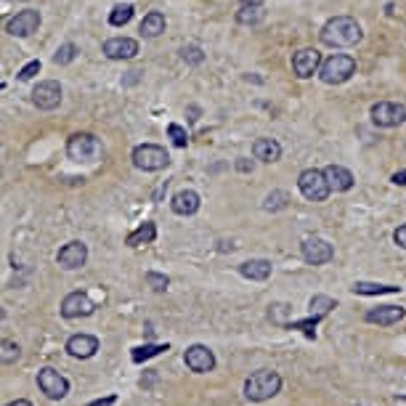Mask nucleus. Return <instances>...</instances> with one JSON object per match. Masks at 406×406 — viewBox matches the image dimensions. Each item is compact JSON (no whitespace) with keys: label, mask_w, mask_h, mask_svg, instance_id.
I'll return each mask as SVG.
<instances>
[{"label":"nucleus","mask_w":406,"mask_h":406,"mask_svg":"<svg viewBox=\"0 0 406 406\" xmlns=\"http://www.w3.org/2000/svg\"><path fill=\"white\" fill-rule=\"evenodd\" d=\"M319 37L327 48H351V46L361 43L364 32H361V24L354 17H332L322 27Z\"/></svg>","instance_id":"nucleus-1"},{"label":"nucleus","mask_w":406,"mask_h":406,"mask_svg":"<svg viewBox=\"0 0 406 406\" xmlns=\"http://www.w3.org/2000/svg\"><path fill=\"white\" fill-rule=\"evenodd\" d=\"M279 390H282V377L276 372H271V369H260V372L250 374V377L244 380V396H247L250 401H255V404L269 401V398H273Z\"/></svg>","instance_id":"nucleus-2"},{"label":"nucleus","mask_w":406,"mask_h":406,"mask_svg":"<svg viewBox=\"0 0 406 406\" xmlns=\"http://www.w3.org/2000/svg\"><path fill=\"white\" fill-rule=\"evenodd\" d=\"M354 75H356V59L348 56V53H332L329 59H324L322 69H319V77L327 85L348 83Z\"/></svg>","instance_id":"nucleus-3"},{"label":"nucleus","mask_w":406,"mask_h":406,"mask_svg":"<svg viewBox=\"0 0 406 406\" xmlns=\"http://www.w3.org/2000/svg\"><path fill=\"white\" fill-rule=\"evenodd\" d=\"M298 188H300V194H303L308 202H324V200L332 194V186H329V181H327V173L316 168H308L300 173Z\"/></svg>","instance_id":"nucleus-4"},{"label":"nucleus","mask_w":406,"mask_h":406,"mask_svg":"<svg viewBox=\"0 0 406 406\" xmlns=\"http://www.w3.org/2000/svg\"><path fill=\"white\" fill-rule=\"evenodd\" d=\"M67 154L75 162H96L102 157V144L93 133H75L67 141Z\"/></svg>","instance_id":"nucleus-5"},{"label":"nucleus","mask_w":406,"mask_h":406,"mask_svg":"<svg viewBox=\"0 0 406 406\" xmlns=\"http://www.w3.org/2000/svg\"><path fill=\"white\" fill-rule=\"evenodd\" d=\"M133 165L144 173H157L170 165V154L157 144H141L133 149Z\"/></svg>","instance_id":"nucleus-6"},{"label":"nucleus","mask_w":406,"mask_h":406,"mask_svg":"<svg viewBox=\"0 0 406 406\" xmlns=\"http://www.w3.org/2000/svg\"><path fill=\"white\" fill-rule=\"evenodd\" d=\"M369 115L377 128H398L406 122V106L396 102H377Z\"/></svg>","instance_id":"nucleus-7"},{"label":"nucleus","mask_w":406,"mask_h":406,"mask_svg":"<svg viewBox=\"0 0 406 406\" xmlns=\"http://www.w3.org/2000/svg\"><path fill=\"white\" fill-rule=\"evenodd\" d=\"M37 388L43 390L51 401H61L69 393V380L56 369H51V367H46V369L37 372Z\"/></svg>","instance_id":"nucleus-8"},{"label":"nucleus","mask_w":406,"mask_h":406,"mask_svg":"<svg viewBox=\"0 0 406 406\" xmlns=\"http://www.w3.org/2000/svg\"><path fill=\"white\" fill-rule=\"evenodd\" d=\"M300 253H303L305 263H311V266H324V263H329L335 258L332 244L322 237H308L303 242V247H300Z\"/></svg>","instance_id":"nucleus-9"},{"label":"nucleus","mask_w":406,"mask_h":406,"mask_svg":"<svg viewBox=\"0 0 406 406\" xmlns=\"http://www.w3.org/2000/svg\"><path fill=\"white\" fill-rule=\"evenodd\" d=\"M37 27H40V11L27 8V11H19L14 19H8L6 32L11 37H30V35L37 32Z\"/></svg>","instance_id":"nucleus-10"},{"label":"nucleus","mask_w":406,"mask_h":406,"mask_svg":"<svg viewBox=\"0 0 406 406\" xmlns=\"http://www.w3.org/2000/svg\"><path fill=\"white\" fill-rule=\"evenodd\" d=\"M32 104L43 112H51L61 104V85L56 80H43V83L35 85L32 90Z\"/></svg>","instance_id":"nucleus-11"},{"label":"nucleus","mask_w":406,"mask_h":406,"mask_svg":"<svg viewBox=\"0 0 406 406\" xmlns=\"http://www.w3.org/2000/svg\"><path fill=\"white\" fill-rule=\"evenodd\" d=\"M319 69H322V53L316 51V48H300V51L292 56V72L300 80L313 77Z\"/></svg>","instance_id":"nucleus-12"},{"label":"nucleus","mask_w":406,"mask_h":406,"mask_svg":"<svg viewBox=\"0 0 406 406\" xmlns=\"http://www.w3.org/2000/svg\"><path fill=\"white\" fill-rule=\"evenodd\" d=\"M184 361H186L188 369L197 372V374L213 372V369H215V356H213V351H210L207 345H202V342H197V345L186 348Z\"/></svg>","instance_id":"nucleus-13"},{"label":"nucleus","mask_w":406,"mask_h":406,"mask_svg":"<svg viewBox=\"0 0 406 406\" xmlns=\"http://www.w3.org/2000/svg\"><path fill=\"white\" fill-rule=\"evenodd\" d=\"M96 311L93 300L85 292H69L61 303V316L64 319H80V316H90Z\"/></svg>","instance_id":"nucleus-14"},{"label":"nucleus","mask_w":406,"mask_h":406,"mask_svg":"<svg viewBox=\"0 0 406 406\" xmlns=\"http://www.w3.org/2000/svg\"><path fill=\"white\" fill-rule=\"evenodd\" d=\"M104 56L112 61H128L138 56V40L133 37H112L104 43Z\"/></svg>","instance_id":"nucleus-15"},{"label":"nucleus","mask_w":406,"mask_h":406,"mask_svg":"<svg viewBox=\"0 0 406 406\" xmlns=\"http://www.w3.org/2000/svg\"><path fill=\"white\" fill-rule=\"evenodd\" d=\"M56 260H59L61 269H67V271L83 269L85 260H88V247H85L83 242H67V244L59 250Z\"/></svg>","instance_id":"nucleus-16"},{"label":"nucleus","mask_w":406,"mask_h":406,"mask_svg":"<svg viewBox=\"0 0 406 406\" xmlns=\"http://www.w3.org/2000/svg\"><path fill=\"white\" fill-rule=\"evenodd\" d=\"M200 204H202V200H200V194L194 188H181L170 200V207H173L175 215H194L200 210Z\"/></svg>","instance_id":"nucleus-17"},{"label":"nucleus","mask_w":406,"mask_h":406,"mask_svg":"<svg viewBox=\"0 0 406 406\" xmlns=\"http://www.w3.org/2000/svg\"><path fill=\"white\" fill-rule=\"evenodd\" d=\"M406 316V308L401 305H383V308H372V311H367V322L369 324H380V327H393V324L404 322Z\"/></svg>","instance_id":"nucleus-18"},{"label":"nucleus","mask_w":406,"mask_h":406,"mask_svg":"<svg viewBox=\"0 0 406 406\" xmlns=\"http://www.w3.org/2000/svg\"><path fill=\"white\" fill-rule=\"evenodd\" d=\"M99 351V338L93 335H72L67 340V354L72 358H90Z\"/></svg>","instance_id":"nucleus-19"},{"label":"nucleus","mask_w":406,"mask_h":406,"mask_svg":"<svg viewBox=\"0 0 406 406\" xmlns=\"http://www.w3.org/2000/svg\"><path fill=\"white\" fill-rule=\"evenodd\" d=\"M324 173H327V181H329L332 191H351L354 188V173L348 168L329 165V168H324Z\"/></svg>","instance_id":"nucleus-20"},{"label":"nucleus","mask_w":406,"mask_h":406,"mask_svg":"<svg viewBox=\"0 0 406 406\" xmlns=\"http://www.w3.org/2000/svg\"><path fill=\"white\" fill-rule=\"evenodd\" d=\"M253 154L260 162H276L282 157V144L276 138H258L253 144Z\"/></svg>","instance_id":"nucleus-21"},{"label":"nucleus","mask_w":406,"mask_h":406,"mask_svg":"<svg viewBox=\"0 0 406 406\" xmlns=\"http://www.w3.org/2000/svg\"><path fill=\"white\" fill-rule=\"evenodd\" d=\"M239 273L244 279H253V282H266L271 276V260H263V258H255V260H247L239 266Z\"/></svg>","instance_id":"nucleus-22"},{"label":"nucleus","mask_w":406,"mask_h":406,"mask_svg":"<svg viewBox=\"0 0 406 406\" xmlns=\"http://www.w3.org/2000/svg\"><path fill=\"white\" fill-rule=\"evenodd\" d=\"M165 14H160V11H152V14H146L144 21H141V35L144 37H160V35L165 32Z\"/></svg>","instance_id":"nucleus-23"},{"label":"nucleus","mask_w":406,"mask_h":406,"mask_svg":"<svg viewBox=\"0 0 406 406\" xmlns=\"http://www.w3.org/2000/svg\"><path fill=\"white\" fill-rule=\"evenodd\" d=\"M351 289H354V295H396V292H401V287H396V284H372V282H356Z\"/></svg>","instance_id":"nucleus-24"},{"label":"nucleus","mask_w":406,"mask_h":406,"mask_svg":"<svg viewBox=\"0 0 406 406\" xmlns=\"http://www.w3.org/2000/svg\"><path fill=\"white\" fill-rule=\"evenodd\" d=\"M154 239H157V226L154 223H141L133 234H128V244L138 247V244H149Z\"/></svg>","instance_id":"nucleus-25"},{"label":"nucleus","mask_w":406,"mask_h":406,"mask_svg":"<svg viewBox=\"0 0 406 406\" xmlns=\"http://www.w3.org/2000/svg\"><path fill=\"white\" fill-rule=\"evenodd\" d=\"M266 19V11H263V6H239L237 11V21L239 24H260Z\"/></svg>","instance_id":"nucleus-26"},{"label":"nucleus","mask_w":406,"mask_h":406,"mask_svg":"<svg viewBox=\"0 0 406 406\" xmlns=\"http://www.w3.org/2000/svg\"><path fill=\"white\" fill-rule=\"evenodd\" d=\"M130 19H133V6L130 3H119V6L112 8V14H109V24L112 27H125Z\"/></svg>","instance_id":"nucleus-27"},{"label":"nucleus","mask_w":406,"mask_h":406,"mask_svg":"<svg viewBox=\"0 0 406 406\" xmlns=\"http://www.w3.org/2000/svg\"><path fill=\"white\" fill-rule=\"evenodd\" d=\"M308 308H311V316H319V319H322V316H327L332 308H338V303H335L332 298H327V295H316V298H311V305H308Z\"/></svg>","instance_id":"nucleus-28"},{"label":"nucleus","mask_w":406,"mask_h":406,"mask_svg":"<svg viewBox=\"0 0 406 406\" xmlns=\"http://www.w3.org/2000/svg\"><path fill=\"white\" fill-rule=\"evenodd\" d=\"M77 46L75 43H64L59 51L53 53V64H59V67H64V64H72L75 59H77Z\"/></svg>","instance_id":"nucleus-29"},{"label":"nucleus","mask_w":406,"mask_h":406,"mask_svg":"<svg viewBox=\"0 0 406 406\" xmlns=\"http://www.w3.org/2000/svg\"><path fill=\"white\" fill-rule=\"evenodd\" d=\"M162 351H168V342L165 345H144V348H135L130 358H133L135 364H141V361H146V358H152V356H160Z\"/></svg>","instance_id":"nucleus-30"},{"label":"nucleus","mask_w":406,"mask_h":406,"mask_svg":"<svg viewBox=\"0 0 406 406\" xmlns=\"http://www.w3.org/2000/svg\"><path fill=\"white\" fill-rule=\"evenodd\" d=\"M17 358H19V345L11 342V340H3L0 342V361L3 364H14Z\"/></svg>","instance_id":"nucleus-31"},{"label":"nucleus","mask_w":406,"mask_h":406,"mask_svg":"<svg viewBox=\"0 0 406 406\" xmlns=\"http://www.w3.org/2000/svg\"><path fill=\"white\" fill-rule=\"evenodd\" d=\"M181 59H184L186 64H194V67H197V64H202L204 61V53L200 46H184V48H181Z\"/></svg>","instance_id":"nucleus-32"},{"label":"nucleus","mask_w":406,"mask_h":406,"mask_svg":"<svg viewBox=\"0 0 406 406\" xmlns=\"http://www.w3.org/2000/svg\"><path fill=\"white\" fill-rule=\"evenodd\" d=\"M146 284L154 289V292H165L170 284V279L165 276V273H157V271H149L146 273Z\"/></svg>","instance_id":"nucleus-33"},{"label":"nucleus","mask_w":406,"mask_h":406,"mask_svg":"<svg viewBox=\"0 0 406 406\" xmlns=\"http://www.w3.org/2000/svg\"><path fill=\"white\" fill-rule=\"evenodd\" d=\"M168 135L173 138V144H175V146H181V149H184V146L188 144V133L184 130V128H181V125H175V122H173V125H168Z\"/></svg>","instance_id":"nucleus-34"},{"label":"nucleus","mask_w":406,"mask_h":406,"mask_svg":"<svg viewBox=\"0 0 406 406\" xmlns=\"http://www.w3.org/2000/svg\"><path fill=\"white\" fill-rule=\"evenodd\" d=\"M37 72H40V61L35 59V61H30V64H24V67L19 69V80H21V83H27V80H32Z\"/></svg>","instance_id":"nucleus-35"},{"label":"nucleus","mask_w":406,"mask_h":406,"mask_svg":"<svg viewBox=\"0 0 406 406\" xmlns=\"http://www.w3.org/2000/svg\"><path fill=\"white\" fill-rule=\"evenodd\" d=\"M284 204H287V194L276 191V194H271L269 200H266V210H279V207H284Z\"/></svg>","instance_id":"nucleus-36"},{"label":"nucleus","mask_w":406,"mask_h":406,"mask_svg":"<svg viewBox=\"0 0 406 406\" xmlns=\"http://www.w3.org/2000/svg\"><path fill=\"white\" fill-rule=\"evenodd\" d=\"M393 242H396L401 250H406V223L404 226H398V229L393 231Z\"/></svg>","instance_id":"nucleus-37"},{"label":"nucleus","mask_w":406,"mask_h":406,"mask_svg":"<svg viewBox=\"0 0 406 406\" xmlns=\"http://www.w3.org/2000/svg\"><path fill=\"white\" fill-rule=\"evenodd\" d=\"M396 186H406V170H398V173H393V178H390Z\"/></svg>","instance_id":"nucleus-38"},{"label":"nucleus","mask_w":406,"mask_h":406,"mask_svg":"<svg viewBox=\"0 0 406 406\" xmlns=\"http://www.w3.org/2000/svg\"><path fill=\"white\" fill-rule=\"evenodd\" d=\"M237 170L239 173H253V160H239Z\"/></svg>","instance_id":"nucleus-39"},{"label":"nucleus","mask_w":406,"mask_h":406,"mask_svg":"<svg viewBox=\"0 0 406 406\" xmlns=\"http://www.w3.org/2000/svg\"><path fill=\"white\" fill-rule=\"evenodd\" d=\"M115 401H117L115 396H106V398H99V401H90L88 406H112Z\"/></svg>","instance_id":"nucleus-40"},{"label":"nucleus","mask_w":406,"mask_h":406,"mask_svg":"<svg viewBox=\"0 0 406 406\" xmlns=\"http://www.w3.org/2000/svg\"><path fill=\"white\" fill-rule=\"evenodd\" d=\"M6 406H32L27 398H17V401H11V404H6Z\"/></svg>","instance_id":"nucleus-41"},{"label":"nucleus","mask_w":406,"mask_h":406,"mask_svg":"<svg viewBox=\"0 0 406 406\" xmlns=\"http://www.w3.org/2000/svg\"><path fill=\"white\" fill-rule=\"evenodd\" d=\"M263 3H266V0H242L239 6H263Z\"/></svg>","instance_id":"nucleus-42"}]
</instances>
